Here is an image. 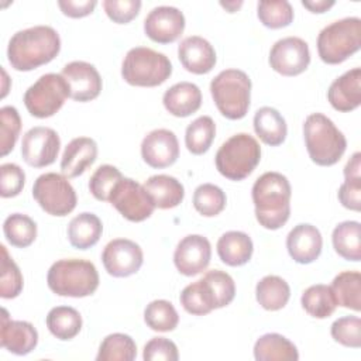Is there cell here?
<instances>
[{"instance_id":"obj_50","label":"cell","mask_w":361,"mask_h":361,"mask_svg":"<svg viewBox=\"0 0 361 361\" xmlns=\"http://www.w3.org/2000/svg\"><path fill=\"white\" fill-rule=\"evenodd\" d=\"M338 200L340 203L350 210H361V178L360 179H347L338 188Z\"/></svg>"},{"instance_id":"obj_37","label":"cell","mask_w":361,"mask_h":361,"mask_svg":"<svg viewBox=\"0 0 361 361\" xmlns=\"http://www.w3.org/2000/svg\"><path fill=\"white\" fill-rule=\"evenodd\" d=\"M216 135V124L210 116H200L193 120L185 131V145L193 155L207 152Z\"/></svg>"},{"instance_id":"obj_14","label":"cell","mask_w":361,"mask_h":361,"mask_svg":"<svg viewBox=\"0 0 361 361\" xmlns=\"http://www.w3.org/2000/svg\"><path fill=\"white\" fill-rule=\"evenodd\" d=\"M102 262L109 275L127 278L140 271L144 254L137 243L128 238H116L106 244L102 252Z\"/></svg>"},{"instance_id":"obj_16","label":"cell","mask_w":361,"mask_h":361,"mask_svg":"<svg viewBox=\"0 0 361 361\" xmlns=\"http://www.w3.org/2000/svg\"><path fill=\"white\" fill-rule=\"evenodd\" d=\"M212 258L210 241L200 234H189L183 237L173 252V264L185 276H195L203 272Z\"/></svg>"},{"instance_id":"obj_46","label":"cell","mask_w":361,"mask_h":361,"mask_svg":"<svg viewBox=\"0 0 361 361\" xmlns=\"http://www.w3.org/2000/svg\"><path fill=\"white\" fill-rule=\"evenodd\" d=\"M25 183V173L17 164H3L0 166V195L14 197L20 195Z\"/></svg>"},{"instance_id":"obj_10","label":"cell","mask_w":361,"mask_h":361,"mask_svg":"<svg viewBox=\"0 0 361 361\" xmlns=\"http://www.w3.org/2000/svg\"><path fill=\"white\" fill-rule=\"evenodd\" d=\"M32 197L44 212L58 217L68 216L78 203L76 192L68 178L56 172H47L35 179Z\"/></svg>"},{"instance_id":"obj_49","label":"cell","mask_w":361,"mask_h":361,"mask_svg":"<svg viewBox=\"0 0 361 361\" xmlns=\"http://www.w3.org/2000/svg\"><path fill=\"white\" fill-rule=\"evenodd\" d=\"M179 300H180V305L183 306V309L190 314L203 316V314H207L212 312L203 299V295H202L197 281L192 282L183 288Z\"/></svg>"},{"instance_id":"obj_23","label":"cell","mask_w":361,"mask_h":361,"mask_svg":"<svg viewBox=\"0 0 361 361\" xmlns=\"http://www.w3.org/2000/svg\"><path fill=\"white\" fill-rule=\"evenodd\" d=\"M97 158V144L90 137H76L66 147L61 158L62 175L80 176Z\"/></svg>"},{"instance_id":"obj_45","label":"cell","mask_w":361,"mask_h":361,"mask_svg":"<svg viewBox=\"0 0 361 361\" xmlns=\"http://www.w3.org/2000/svg\"><path fill=\"white\" fill-rule=\"evenodd\" d=\"M330 334L344 347H361V320L358 316H343L333 322Z\"/></svg>"},{"instance_id":"obj_21","label":"cell","mask_w":361,"mask_h":361,"mask_svg":"<svg viewBox=\"0 0 361 361\" xmlns=\"http://www.w3.org/2000/svg\"><path fill=\"white\" fill-rule=\"evenodd\" d=\"M178 58L182 66L195 75L209 73L216 65V51L213 45L199 35H190L180 41Z\"/></svg>"},{"instance_id":"obj_17","label":"cell","mask_w":361,"mask_h":361,"mask_svg":"<svg viewBox=\"0 0 361 361\" xmlns=\"http://www.w3.org/2000/svg\"><path fill=\"white\" fill-rule=\"evenodd\" d=\"M69 85V97L75 102H90L102 92V76L97 69L85 61H72L61 72Z\"/></svg>"},{"instance_id":"obj_36","label":"cell","mask_w":361,"mask_h":361,"mask_svg":"<svg viewBox=\"0 0 361 361\" xmlns=\"http://www.w3.org/2000/svg\"><path fill=\"white\" fill-rule=\"evenodd\" d=\"M3 233L8 244L25 248L37 238V223L27 214L11 213L3 223Z\"/></svg>"},{"instance_id":"obj_42","label":"cell","mask_w":361,"mask_h":361,"mask_svg":"<svg viewBox=\"0 0 361 361\" xmlns=\"http://www.w3.org/2000/svg\"><path fill=\"white\" fill-rule=\"evenodd\" d=\"M1 250V264H0V296L3 299L17 298L23 290V275L18 265L7 252L4 245H0Z\"/></svg>"},{"instance_id":"obj_11","label":"cell","mask_w":361,"mask_h":361,"mask_svg":"<svg viewBox=\"0 0 361 361\" xmlns=\"http://www.w3.org/2000/svg\"><path fill=\"white\" fill-rule=\"evenodd\" d=\"M109 202L124 219L134 223L147 220L155 209L144 186L131 178H123L117 183Z\"/></svg>"},{"instance_id":"obj_20","label":"cell","mask_w":361,"mask_h":361,"mask_svg":"<svg viewBox=\"0 0 361 361\" xmlns=\"http://www.w3.org/2000/svg\"><path fill=\"white\" fill-rule=\"evenodd\" d=\"M323 238L316 226L300 223L295 226L286 237V248L290 258L298 264H310L322 252Z\"/></svg>"},{"instance_id":"obj_53","label":"cell","mask_w":361,"mask_h":361,"mask_svg":"<svg viewBox=\"0 0 361 361\" xmlns=\"http://www.w3.org/2000/svg\"><path fill=\"white\" fill-rule=\"evenodd\" d=\"M336 4L334 0H302V6L306 7L310 13H324Z\"/></svg>"},{"instance_id":"obj_47","label":"cell","mask_w":361,"mask_h":361,"mask_svg":"<svg viewBox=\"0 0 361 361\" xmlns=\"http://www.w3.org/2000/svg\"><path fill=\"white\" fill-rule=\"evenodd\" d=\"M103 8L107 17L117 24H127L134 20L141 8L140 0H104Z\"/></svg>"},{"instance_id":"obj_24","label":"cell","mask_w":361,"mask_h":361,"mask_svg":"<svg viewBox=\"0 0 361 361\" xmlns=\"http://www.w3.org/2000/svg\"><path fill=\"white\" fill-rule=\"evenodd\" d=\"M203 299L210 310L230 305L235 296L234 279L224 271H207L199 281Z\"/></svg>"},{"instance_id":"obj_15","label":"cell","mask_w":361,"mask_h":361,"mask_svg":"<svg viewBox=\"0 0 361 361\" xmlns=\"http://www.w3.org/2000/svg\"><path fill=\"white\" fill-rule=\"evenodd\" d=\"M185 30L183 13L172 6L154 7L144 20L145 35L158 44L175 42Z\"/></svg>"},{"instance_id":"obj_2","label":"cell","mask_w":361,"mask_h":361,"mask_svg":"<svg viewBox=\"0 0 361 361\" xmlns=\"http://www.w3.org/2000/svg\"><path fill=\"white\" fill-rule=\"evenodd\" d=\"M290 183L279 172H265L252 185L255 219L267 230L281 228L290 216Z\"/></svg>"},{"instance_id":"obj_30","label":"cell","mask_w":361,"mask_h":361,"mask_svg":"<svg viewBox=\"0 0 361 361\" xmlns=\"http://www.w3.org/2000/svg\"><path fill=\"white\" fill-rule=\"evenodd\" d=\"M257 361H296L299 353L296 345L282 334L267 333L254 344Z\"/></svg>"},{"instance_id":"obj_43","label":"cell","mask_w":361,"mask_h":361,"mask_svg":"<svg viewBox=\"0 0 361 361\" xmlns=\"http://www.w3.org/2000/svg\"><path fill=\"white\" fill-rule=\"evenodd\" d=\"M124 176L113 165H100L89 179V190L94 199L100 202H109L114 188Z\"/></svg>"},{"instance_id":"obj_4","label":"cell","mask_w":361,"mask_h":361,"mask_svg":"<svg viewBox=\"0 0 361 361\" xmlns=\"http://www.w3.org/2000/svg\"><path fill=\"white\" fill-rule=\"evenodd\" d=\"M47 283L58 296L85 298L96 292L99 272L94 264L87 259L63 258L49 267Z\"/></svg>"},{"instance_id":"obj_38","label":"cell","mask_w":361,"mask_h":361,"mask_svg":"<svg viewBox=\"0 0 361 361\" xmlns=\"http://www.w3.org/2000/svg\"><path fill=\"white\" fill-rule=\"evenodd\" d=\"M137 357V345L134 340L124 333H113L103 338L97 361H133Z\"/></svg>"},{"instance_id":"obj_25","label":"cell","mask_w":361,"mask_h":361,"mask_svg":"<svg viewBox=\"0 0 361 361\" xmlns=\"http://www.w3.org/2000/svg\"><path fill=\"white\" fill-rule=\"evenodd\" d=\"M162 103L166 111L175 117H188L202 106V92L192 82H179L165 90Z\"/></svg>"},{"instance_id":"obj_19","label":"cell","mask_w":361,"mask_h":361,"mask_svg":"<svg viewBox=\"0 0 361 361\" xmlns=\"http://www.w3.org/2000/svg\"><path fill=\"white\" fill-rule=\"evenodd\" d=\"M0 344L4 350L16 355H25L37 347L38 331L30 322L11 320L8 316V312L3 307Z\"/></svg>"},{"instance_id":"obj_44","label":"cell","mask_w":361,"mask_h":361,"mask_svg":"<svg viewBox=\"0 0 361 361\" xmlns=\"http://www.w3.org/2000/svg\"><path fill=\"white\" fill-rule=\"evenodd\" d=\"M0 152L1 157H6L10 151H13L21 130V118L16 107L3 106L0 109Z\"/></svg>"},{"instance_id":"obj_32","label":"cell","mask_w":361,"mask_h":361,"mask_svg":"<svg viewBox=\"0 0 361 361\" xmlns=\"http://www.w3.org/2000/svg\"><path fill=\"white\" fill-rule=\"evenodd\" d=\"M337 306L361 310V274L358 271H343L334 276L330 285Z\"/></svg>"},{"instance_id":"obj_5","label":"cell","mask_w":361,"mask_h":361,"mask_svg":"<svg viewBox=\"0 0 361 361\" xmlns=\"http://www.w3.org/2000/svg\"><path fill=\"white\" fill-rule=\"evenodd\" d=\"M217 110L228 120L245 117L251 100V79L244 71L224 69L210 82Z\"/></svg>"},{"instance_id":"obj_40","label":"cell","mask_w":361,"mask_h":361,"mask_svg":"<svg viewBox=\"0 0 361 361\" xmlns=\"http://www.w3.org/2000/svg\"><path fill=\"white\" fill-rule=\"evenodd\" d=\"M257 16L262 25L278 30L293 21V7L286 0H264L257 4Z\"/></svg>"},{"instance_id":"obj_39","label":"cell","mask_w":361,"mask_h":361,"mask_svg":"<svg viewBox=\"0 0 361 361\" xmlns=\"http://www.w3.org/2000/svg\"><path fill=\"white\" fill-rule=\"evenodd\" d=\"M144 322L154 331H172L179 323V314L173 305L165 299H157L147 305Z\"/></svg>"},{"instance_id":"obj_35","label":"cell","mask_w":361,"mask_h":361,"mask_svg":"<svg viewBox=\"0 0 361 361\" xmlns=\"http://www.w3.org/2000/svg\"><path fill=\"white\" fill-rule=\"evenodd\" d=\"M300 303L305 312L316 319L330 317L337 307L331 288L323 283L312 285L305 289L300 298Z\"/></svg>"},{"instance_id":"obj_7","label":"cell","mask_w":361,"mask_h":361,"mask_svg":"<svg viewBox=\"0 0 361 361\" xmlns=\"http://www.w3.org/2000/svg\"><path fill=\"white\" fill-rule=\"evenodd\" d=\"M261 159V147L258 141L247 134L231 135L216 152L217 171L230 180H243L257 168Z\"/></svg>"},{"instance_id":"obj_29","label":"cell","mask_w":361,"mask_h":361,"mask_svg":"<svg viewBox=\"0 0 361 361\" xmlns=\"http://www.w3.org/2000/svg\"><path fill=\"white\" fill-rule=\"evenodd\" d=\"M103 233V224L94 213L83 212L68 224V238L72 247L87 250L97 244Z\"/></svg>"},{"instance_id":"obj_34","label":"cell","mask_w":361,"mask_h":361,"mask_svg":"<svg viewBox=\"0 0 361 361\" xmlns=\"http://www.w3.org/2000/svg\"><path fill=\"white\" fill-rule=\"evenodd\" d=\"M47 327L58 340H72L82 329V316L75 307L55 306L47 314Z\"/></svg>"},{"instance_id":"obj_1","label":"cell","mask_w":361,"mask_h":361,"mask_svg":"<svg viewBox=\"0 0 361 361\" xmlns=\"http://www.w3.org/2000/svg\"><path fill=\"white\" fill-rule=\"evenodd\" d=\"M61 51V38L49 25H34L20 30L8 41L7 59L13 69L32 71L51 62Z\"/></svg>"},{"instance_id":"obj_28","label":"cell","mask_w":361,"mask_h":361,"mask_svg":"<svg viewBox=\"0 0 361 361\" xmlns=\"http://www.w3.org/2000/svg\"><path fill=\"white\" fill-rule=\"evenodd\" d=\"M254 131L259 140L271 147L281 145L288 134V126L283 116L274 107L264 106L254 114Z\"/></svg>"},{"instance_id":"obj_22","label":"cell","mask_w":361,"mask_h":361,"mask_svg":"<svg viewBox=\"0 0 361 361\" xmlns=\"http://www.w3.org/2000/svg\"><path fill=\"white\" fill-rule=\"evenodd\" d=\"M327 100L337 111H353L361 104V69L353 68L333 80Z\"/></svg>"},{"instance_id":"obj_33","label":"cell","mask_w":361,"mask_h":361,"mask_svg":"<svg viewBox=\"0 0 361 361\" xmlns=\"http://www.w3.org/2000/svg\"><path fill=\"white\" fill-rule=\"evenodd\" d=\"M255 298L261 307L275 312L286 306L290 298V288L281 276L267 275L257 283Z\"/></svg>"},{"instance_id":"obj_51","label":"cell","mask_w":361,"mask_h":361,"mask_svg":"<svg viewBox=\"0 0 361 361\" xmlns=\"http://www.w3.org/2000/svg\"><path fill=\"white\" fill-rule=\"evenodd\" d=\"M96 0H59L58 6L61 11L71 18H82L93 13Z\"/></svg>"},{"instance_id":"obj_18","label":"cell","mask_w":361,"mask_h":361,"mask_svg":"<svg viewBox=\"0 0 361 361\" xmlns=\"http://www.w3.org/2000/svg\"><path fill=\"white\" fill-rule=\"evenodd\" d=\"M141 157L151 168H166L179 157V142L173 131L157 128L149 131L141 142Z\"/></svg>"},{"instance_id":"obj_26","label":"cell","mask_w":361,"mask_h":361,"mask_svg":"<svg viewBox=\"0 0 361 361\" xmlns=\"http://www.w3.org/2000/svg\"><path fill=\"white\" fill-rule=\"evenodd\" d=\"M142 186L158 209H173L179 206L185 197L183 185L171 175H152Z\"/></svg>"},{"instance_id":"obj_27","label":"cell","mask_w":361,"mask_h":361,"mask_svg":"<svg viewBox=\"0 0 361 361\" xmlns=\"http://www.w3.org/2000/svg\"><path fill=\"white\" fill-rule=\"evenodd\" d=\"M217 254L221 262L228 267H241L251 259L254 244L244 231H227L217 241Z\"/></svg>"},{"instance_id":"obj_48","label":"cell","mask_w":361,"mask_h":361,"mask_svg":"<svg viewBox=\"0 0 361 361\" xmlns=\"http://www.w3.org/2000/svg\"><path fill=\"white\" fill-rule=\"evenodd\" d=\"M142 358L145 361H176L179 358L178 347L173 341L166 337H152L142 351Z\"/></svg>"},{"instance_id":"obj_12","label":"cell","mask_w":361,"mask_h":361,"mask_svg":"<svg viewBox=\"0 0 361 361\" xmlns=\"http://www.w3.org/2000/svg\"><path fill=\"white\" fill-rule=\"evenodd\" d=\"M61 148L58 133L49 127L30 128L21 141V157L30 166L44 168L55 162Z\"/></svg>"},{"instance_id":"obj_8","label":"cell","mask_w":361,"mask_h":361,"mask_svg":"<svg viewBox=\"0 0 361 361\" xmlns=\"http://www.w3.org/2000/svg\"><path fill=\"white\" fill-rule=\"evenodd\" d=\"M361 47V20L345 17L326 25L317 35V52L329 65H338Z\"/></svg>"},{"instance_id":"obj_41","label":"cell","mask_w":361,"mask_h":361,"mask_svg":"<svg viewBox=\"0 0 361 361\" xmlns=\"http://www.w3.org/2000/svg\"><path fill=\"white\" fill-rule=\"evenodd\" d=\"M226 193L213 183H202L193 192V206L204 217H214L226 207Z\"/></svg>"},{"instance_id":"obj_3","label":"cell","mask_w":361,"mask_h":361,"mask_svg":"<svg viewBox=\"0 0 361 361\" xmlns=\"http://www.w3.org/2000/svg\"><path fill=\"white\" fill-rule=\"evenodd\" d=\"M303 137L310 159L320 166L337 164L347 148L344 134L323 113H312L306 117Z\"/></svg>"},{"instance_id":"obj_54","label":"cell","mask_w":361,"mask_h":361,"mask_svg":"<svg viewBox=\"0 0 361 361\" xmlns=\"http://www.w3.org/2000/svg\"><path fill=\"white\" fill-rule=\"evenodd\" d=\"M226 10H228V13H234V11H237V8L238 7H241V4H243V1H233V3H220Z\"/></svg>"},{"instance_id":"obj_13","label":"cell","mask_w":361,"mask_h":361,"mask_svg":"<svg viewBox=\"0 0 361 361\" xmlns=\"http://www.w3.org/2000/svg\"><path fill=\"white\" fill-rule=\"evenodd\" d=\"M268 61L271 68L282 76L300 75L310 63L309 45L299 37L281 38L272 45Z\"/></svg>"},{"instance_id":"obj_52","label":"cell","mask_w":361,"mask_h":361,"mask_svg":"<svg viewBox=\"0 0 361 361\" xmlns=\"http://www.w3.org/2000/svg\"><path fill=\"white\" fill-rule=\"evenodd\" d=\"M344 178L360 179L361 178V152H354L344 166Z\"/></svg>"},{"instance_id":"obj_6","label":"cell","mask_w":361,"mask_h":361,"mask_svg":"<svg viewBox=\"0 0 361 361\" xmlns=\"http://www.w3.org/2000/svg\"><path fill=\"white\" fill-rule=\"evenodd\" d=\"M172 75L169 58L147 47L131 48L121 63V76L131 86L154 87Z\"/></svg>"},{"instance_id":"obj_9","label":"cell","mask_w":361,"mask_h":361,"mask_svg":"<svg viewBox=\"0 0 361 361\" xmlns=\"http://www.w3.org/2000/svg\"><path fill=\"white\" fill-rule=\"evenodd\" d=\"M69 97V85L61 73L39 76L24 93V104L28 113L37 118H47L61 110Z\"/></svg>"},{"instance_id":"obj_31","label":"cell","mask_w":361,"mask_h":361,"mask_svg":"<svg viewBox=\"0 0 361 361\" xmlns=\"http://www.w3.org/2000/svg\"><path fill=\"white\" fill-rule=\"evenodd\" d=\"M334 251L347 261L361 259V224L355 220L338 223L331 234Z\"/></svg>"}]
</instances>
